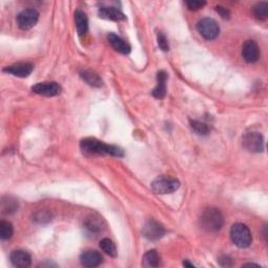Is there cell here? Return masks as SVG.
<instances>
[{
	"mask_svg": "<svg viewBox=\"0 0 268 268\" xmlns=\"http://www.w3.org/2000/svg\"><path fill=\"white\" fill-rule=\"evenodd\" d=\"M185 4L187 5V8H189L191 11H197L202 9L203 6L205 5V1H199V0H189V1H186Z\"/></svg>",
	"mask_w": 268,
	"mask_h": 268,
	"instance_id": "4316f807",
	"label": "cell"
},
{
	"mask_svg": "<svg viewBox=\"0 0 268 268\" xmlns=\"http://www.w3.org/2000/svg\"><path fill=\"white\" fill-rule=\"evenodd\" d=\"M75 20H76V26L77 32L80 36H83L88 31V18H87L86 14L82 11H76L75 13Z\"/></svg>",
	"mask_w": 268,
	"mask_h": 268,
	"instance_id": "e0dca14e",
	"label": "cell"
},
{
	"mask_svg": "<svg viewBox=\"0 0 268 268\" xmlns=\"http://www.w3.org/2000/svg\"><path fill=\"white\" fill-rule=\"evenodd\" d=\"M244 266H256V267H260L259 265H257V264H252V263H251V264H245Z\"/></svg>",
	"mask_w": 268,
	"mask_h": 268,
	"instance_id": "f546056e",
	"label": "cell"
},
{
	"mask_svg": "<svg viewBox=\"0 0 268 268\" xmlns=\"http://www.w3.org/2000/svg\"><path fill=\"white\" fill-rule=\"evenodd\" d=\"M184 266H187V267H194V264L190 263L189 261H184Z\"/></svg>",
	"mask_w": 268,
	"mask_h": 268,
	"instance_id": "f1b7e54d",
	"label": "cell"
},
{
	"mask_svg": "<svg viewBox=\"0 0 268 268\" xmlns=\"http://www.w3.org/2000/svg\"><path fill=\"white\" fill-rule=\"evenodd\" d=\"M108 41L112 48L115 49L117 51H118L120 53H124V55H128V53H130L131 46L126 41H124L122 38L116 35V34H113V33L109 34Z\"/></svg>",
	"mask_w": 268,
	"mask_h": 268,
	"instance_id": "9a60e30c",
	"label": "cell"
},
{
	"mask_svg": "<svg viewBox=\"0 0 268 268\" xmlns=\"http://www.w3.org/2000/svg\"><path fill=\"white\" fill-rule=\"evenodd\" d=\"M80 262L85 267H98L103 263V257L97 251H87L81 254Z\"/></svg>",
	"mask_w": 268,
	"mask_h": 268,
	"instance_id": "4fadbf2b",
	"label": "cell"
},
{
	"mask_svg": "<svg viewBox=\"0 0 268 268\" xmlns=\"http://www.w3.org/2000/svg\"><path fill=\"white\" fill-rule=\"evenodd\" d=\"M18 209V203L15 199L11 197L3 198L1 201V213L4 215H10V214L15 213Z\"/></svg>",
	"mask_w": 268,
	"mask_h": 268,
	"instance_id": "44dd1931",
	"label": "cell"
},
{
	"mask_svg": "<svg viewBox=\"0 0 268 268\" xmlns=\"http://www.w3.org/2000/svg\"><path fill=\"white\" fill-rule=\"evenodd\" d=\"M216 12L222 18H230V16H231L229 10H226L225 8H223V6H220V5L216 6Z\"/></svg>",
	"mask_w": 268,
	"mask_h": 268,
	"instance_id": "83f0119b",
	"label": "cell"
},
{
	"mask_svg": "<svg viewBox=\"0 0 268 268\" xmlns=\"http://www.w3.org/2000/svg\"><path fill=\"white\" fill-rule=\"evenodd\" d=\"M39 20V13L34 10L29 9L22 11L17 16V24L21 30H30L35 26Z\"/></svg>",
	"mask_w": 268,
	"mask_h": 268,
	"instance_id": "ba28073f",
	"label": "cell"
},
{
	"mask_svg": "<svg viewBox=\"0 0 268 268\" xmlns=\"http://www.w3.org/2000/svg\"><path fill=\"white\" fill-rule=\"evenodd\" d=\"M242 56L247 63L257 62L260 57V49L258 44L252 40H247L243 45Z\"/></svg>",
	"mask_w": 268,
	"mask_h": 268,
	"instance_id": "8fae6325",
	"label": "cell"
},
{
	"mask_svg": "<svg viewBox=\"0 0 268 268\" xmlns=\"http://www.w3.org/2000/svg\"><path fill=\"white\" fill-rule=\"evenodd\" d=\"M167 79L168 73L164 70H160L157 73V85L154 90L152 91V95L156 99H164L167 93Z\"/></svg>",
	"mask_w": 268,
	"mask_h": 268,
	"instance_id": "2e32d148",
	"label": "cell"
},
{
	"mask_svg": "<svg viewBox=\"0 0 268 268\" xmlns=\"http://www.w3.org/2000/svg\"><path fill=\"white\" fill-rule=\"evenodd\" d=\"M13 234V225L9 221H0V238L1 240H8Z\"/></svg>",
	"mask_w": 268,
	"mask_h": 268,
	"instance_id": "603a6c76",
	"label": "cell"
},
{
	"mask_svg": "<svg viewBox=\"0 0 268 268\" xmlns=\"http://www.w3.org/2000/svg\"><path fill=\"white\" fill-rule=\"evenodd\" d=\"M160 263V257L156 251H149L143 258V265L145 267H157Z\"/></svg>",
	"mask_w": 268,
	"mask_h": 268,
	"instance_id": "ac0fdd59",
	"label": "cell"
},
{
	"mask_svg": "<svg viewBox=\"0 0 268 268\" xmlns=\"http://www.w3.org/2000/svg\"><path fill=\"white\" fill-rule=\"evenodd\" d=\"M242 145L244 148L251 153H260L264 151V138L260 132H246L242 137Z\"/></svg>",
	"mask_w": 268,
	"mask_h": 268,
	"instance_id": "5b68a950",
	"label": "cell"
},
{
	"mask_svg": "<svg viewBox=\"0 0 268 268\" xmlns=\"http://www.w3.org/2000/svg\"><path fill=\"white\" fill-rule=\"evenodd\" d=\"M157 42L158 46L163 51H169V42H168L167 37L164 35L163 33H158L157 35Z\"/></svg>",
	"mask_w": 268,
	"mask_h": 268,
	"instance_id": "484cf974",
	"label": "cell"
},
{
	"mask_svg": "<svg viewBox=\"0 0 268 268\" xmlns=\"http://www.w3.org/2000/svg\"><path fill=\"white\" fill-rule=\"evenodd\" d=\"M201 226L207 232H218L224 224V218L221 212L216 207H209L203 211L200 218Z\"/></svg>",
	"mask_w": 268,
	"mask_h": 268,
	"instance_id": "7a4b0ae2",
	"label": "cell"
},
{
	"mask_svg": "<svg viewBox=\"0 0 268 268\" xmlns=\"http://www.w3.org/2000/svg\"><path fill=\"white\" fill-rule=\"evenodd\" d=\"M81 78L86 83H88L89 85L95 87L102 86V83H103L102 80H100V78L97 75V73L91 70H83L81 72Z\"/></svg>",
	"mask_w": 268,
	"mask_h": 268,
	"instance_id": "d6986e66",
	"label": "cell"
},
{
	"mask_svg": "<svg viewBox=\"0 0 268 268\" xmlns=\"http://www.w3.org/2000/svg\"><path fill=\"white\" fill-rule=\"evenodd\" d=\"M11 263L14 265L15 267H20V268H25L29 267L32 263V257L31 254L22 250H17L14 251L10 256Z\"/></svg>",
	"mask_w": 268,
	"mask_h": 268,
	"instance_id": "7c38bea8",
	"label": "cell"
},
{
	"mask_svg": "<svg viewBox=\"0 0 268 268\" xmlns=\"http://www.w3.org/2000/svg\"><path fill=\"white\" fill-rule=\"evenodd\" d=\"M231 238L234 244L240 249H246L251 244L252 237L249 227L243 223H236L231 229Z\"/></svg>",
	"mask_w": 268,
	"mask_h": 268,
	"instance_id": "3957f363",
	"label": "cell"
},
{
	"mask_svg": "<svg viewBox=\"0 0 268 268\" xmlns=\"http://www.w3.org/2000/svg\"><path fill=\"white\" fill-rule=\"evenodd\" d=\"M100 247L105 253H107L108 256H110L112 258H116L117 256V251L116 244L113 243L112 241L108 238H104L103 240H100Z\"/></svg>",
	"mask_w": 268,
	"mask_h": 268,
	"instance_id": "ffe728a7",
	"label": "cell"
},
{
	"mask_svg": "<svg viewBox=\"0 0 268 268\" xmlns=\"http://www.w3.org/2000/svg\"><path fill=\"white\" fill-rule=\"evenodd\" d=\"M3 70L18 78H26L33 72L34 65L28 62H20V63H16L5 67Z\"/></svg>",
	"mask_w": 268,
	"mask_h": 268,
	"instance_id": "30bf717a",
	"label": "cell"
},
{
	"mask_svg": "<svg viewBox=\"0 0 268 268\" xmlns=\"http://www.w3.org/2000/svg\"><path fill=\"white\" fill-rule=\"evenodd\" d=\"M99 16L103 19L113 20V21H122V20L126 19L124 13L117 8H113V6H102V8H100Z\"/></svg>",
	"mask_w": 268,
	"mask_h": 268,
	"instance_id": "5bb4252c",
	"label": "cell"
},
{
	"mask_svg": "<svg viewBox=\"0 0 268 268\" xmlns=\"http://www.w3.org/2000/svg\"><path fill=\"white\" fill-rule=\"evenodd\" d=\"M80 147L85 154H109V155L117 157L124 156V151L119 147L107 145L91 137L84 138L80 144Z\"/></svg>",
	"mask_w": 268,
	"mask_h": 268,
	"instance_id": "6da1fadb",
	"label": "cell"
},
{
	"mask_svg": "<svg viewBox=\"0 0 268 268\" xmlns=\"http://www.w3.org/2000/svg\"><path fill=\"white\" fill-rule=\"evenodd\" d=\"M166 234L164 226L157 222L156 220L150 219L147 221L143 227V234L144 237L151 241H157L162 239Z\"/></svg>",
	"mask_w": 268,
	"mask_h": 268,
	"instance_id": "52a82bcc",
	"label": "cell"
},
{
	"mask_svg": "<svg viewBox=\"0 0 268 268\" xmlns=\"http://www.w3.org/2000/svg\"><path fill=\"white\" fill-rule=\"evenodd\" d=\"M253 16L258 20H265L268 16V3L267 2H259L252 8Z\"/></svg>",
	"mask_w": 268,
	"mask_h": 268,
	"instance_id": "7402d4cb",
	"label": "cell"
},
{
	"mask_svg": "<svg viewBox=\"0 0 268 268\" xmlns=\"http://www.w3.org/2000/svg\"><path fill=\"white\" fill-rule=\"evenodd\" d=\"M197 30L199 34L206 40H214L219 36L220 28L218 23L212 18H203L198 21Z\"/></svg>",
	"mask_w": 268,
	"mask_h": 268,
	"instance_id": "8992f818",
	"label": "cell"
},
{
	"mask_svg": "<svg viewBox=\"0 0 268 268\" xmlns=\"http://www.w3.org/2000/svg\"><path fill=\"white\" fill-rule=\"evenodd\" d=\"M32 91L44 97H56L61 93V86L56 82H42L34 85Z\"/></svg>",
	"mask_w": 268,
	"mask_h": 268,
	"instance_id": "9c48e42d",
	"label": "cell"
},
{
	"mask_svg": "<svg viewBox=\"0 0 268 268\" xmlns=\"http://www.w3.org/2000/svg\"><path fill=\"white\" fill-rule=\"evenodd\" d=\"M180 186L179 180L169 176H159L153 180L151 187L154 193L166 195L177 191Z\"/></svg>",
	"mask_w": 268,
	"mask_h": 268,
	"instance_id": "277c9868",
	"label": "cell"
},
{
	"mask_svg": "<svg viewBox=\"0 0 268 268\" xmlns=\"http://www.w3.org/2000/svg\"><path fill=\"white\" fill-rule=\"evenodd\" d=\"M190 123H191L192 129L196 133L200 134V135H206V134H209L210 128L206 124H204L202 122H199V120H195V119H192Z\"/></svg>",
	"mask_w": 268,
	"mask_h": 268,
	"instance_id": "cb8c5ba5",
	"label": "cell"
},
{
	"mask_svg": "<svg viewBox=\"0 0 268 268\" xmlns=\"http://www.w3.org/2000/svg\"><path fill=\"white\" fill-rule=\"evenodd\" d=\"M85 229L88 231L90 234H98L100 232H102V227H100V222L95 218L86 221Z\"/></svg>",
	"mask_w": 268,
	"mask_h": 268,
	"instance_id": "d4e9b609",
	"label": "cell"
}]
</instances>
